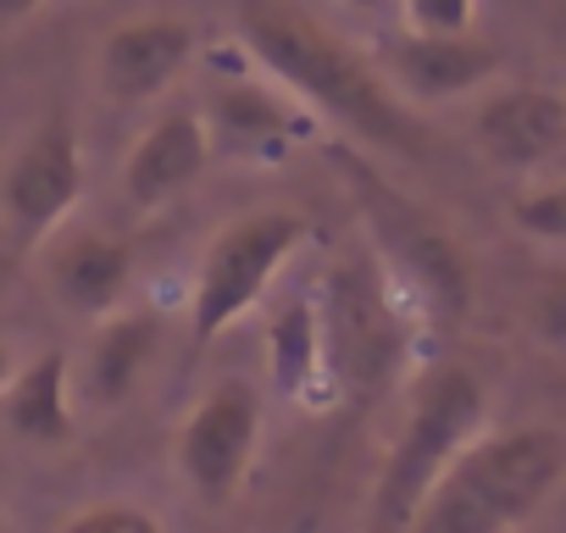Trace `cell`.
Masks as SVG:
<instances>
[{"mask_svg": "<svg viewBox=\"0 0 566 533\" xmlns=\"http://www.w3.org/2000/svg\"><path fill=\"white\" fill-rule=\"evenodd\" d=\"M483 411H489V395H483L478 373H467V367H439L417 389L411 417H406V428L378 472V522L389 533H400L411 522V511L422 505L433 478L478 439Z\"/></svg>", "mask_w": 566, "mask_h": 533, "instance_id": "obj_6", "label": "cell"}, {"mask_svg": "<svg viewBox=\"0 0 566 533\" xmlns=\"http://www.w3.org/2000/svg\"><path fill=\"white\" fill-rule=\"evenodd\" d=\"M472 134H478V150L505 167V173H533L544 167L560 145H566V95L555 90H538V84H516V90H500L478 106L472 117Z\"/></svg>", "mask_w": 566, "mask_h": 533, "instance_id": "obj_12", "label": "cell"}, {"mask_svg": "<svg viewBox=\"0 0 566 533\" xmlns=\"http://www.w3.org/2000/svg\"><path fill=\"white\" fill-rule=\"evenodd\" d=\"M400 295L406 290L395 284L373 244L339 255L317 290L328 378L345 384L356 400H373L400 378L411 345V312H400Z\"/></svg>", "mask_w": 566, "mask_h": 533, "instance_id": "obj_4", "label": "cell"}, {"mask_svg": "<svg viewBox=\"0 0 566 533\" xmlns=\"http://www.w3.org/2000/svg\"><path fill=\"white\" fill-rule=\"evenodd\" d=\"M0 533H7V522H0Z\"/></svg>", "mask_w": 566, "mask_h": 533, "instance_id": "obj_25", "label": "cell"}, {"mask_svg": "<svg viewBox=\"0 0 566 533\" xmlns=\"http://www.w3.org/2000/svg\"><path fill=\"white\" fill-rule=\"evenodd\" d=\"M211 161V134H206V117L189 112V106H167L128 150L123 161V200L150 217L161 206H172Z\"/></svg>", "mask_w": 566, "mask_h": 533, "instance_id": "obj_11", "label": "cell"}, {"mask_svg": "<svg viewBox=\"0 0 566 533\" xmlns=\"http://www.w3.org/2000/svg\"><path fill=\"white\" fill-rule=\"evenodd\" d=\"M511 222H516L527 239L566 244V184H544V189L516 195V200H511Z\"/></svg>", "mask_w": 566, "mask_h": 533, "instance_id": "obj_18", "label": "cell"}, {"mask_svg": "<svg viewBox=\"0 0 566 533\" xmlns=\"http://www.w3.org/2000/svg\"><path fill=\"white\" fill-rule=\"evenodd\" d=\"M328 161L339 167V178H345V189H350V200H356V211L367 222V244L395 273V284L422 312H433L444 323H461L467 306H472V261L455 244V233L444 228V217L428 211L400 184H389L367 161V150H356L350 139L328 145Z\"/></svg>", "mask_w": 566, "mask_h": 533, "instance_id": "obj_3", "label": "cell"}, {"mask_svg": "<svg viewBox=\"0 0 566 533\" xmlns=\"http://www.w3.org/2000/svg\"><path fill=\"white\" fill-rule=\"evenodd\" d=\"M84 195V150L67 117H45L0 173V222L18 244H45Z\"/></svg>", "mask_w": 566, "mask_h": 533, "instance_id": "obj_7", "label": "cell"}, {"mask_svg": "<svg viewBox=\"0 0 566 533\" xmlns=\"http://www.w3.org/2000/svg\"><path fill=\"white\" fill-rule=\"evenodd\" d=\"M239 40L277 79L312 101L328 123L345 128L350 145H373L389 156H428V128L378 73V62L356 56L339 34L295 12L290 0H239Z\"/></svg>", "mask_w": 566, "mask_h": 533, "instance_id": "obj_1", "label": "cell"}, {"mask_svg": "<svg viewBox=\"0 0 566 533\" xmlns=\"http://www.w3.org/2000/svg\"><path fill=\"white\" fill-rule=\"evenodd\" d=\"M533 334L544 345H560L566 351V273H555L538 295H533Z\"/></svg>", "mask_w": 566, "mask_h": 533, "instance_id": "obj_21", "label": "cell"}, {"mask_svg": "<svg viewBox=\"0 0 566 533\" xmlns=\"http://www.w3.org/2000/svg\"><path fill=\"white\" fill-rule=\"evenodd\" d=\"M478 18V0H406V29L422 34H467Z\"/></svg>", "mask_w": 566, "mask_h": 533, "instance_id": "obj_19", "label": "cell"}, {"mask_svg": "<svg viewBox=\"0 0 566 533\" xmlns=\"http://www.w3.org/2000/svg\"><path fill=\"white\" fill-rule=\"evenodd\" d=\"M62 533H161V522L139 505H90Z\"/></svg>", "mask_w": 566, "mask_h": 533, "instance_id": "obj_20", "label": "cell"}, {"mask_svg": "<svg viewBox=\"0 0 566 533\" xmlns=\"http://www.w3.org/2000/svg\"><path fill=\"white\" fill-rule=\"evenodd\" d=\"M378 73L395 84V95L406 106H439V101H461L472 90H483L500 73V51L489 40L467 34H422L406 29L378 51Z\"/></svg>", "mask_w": 566, "mask_h": 533, "instance_id": "obj_9", "label": "cell"}, {"mask_svg": "<svg viewBox=\"0 0 566 533\" xmlns=\"http://www.w3.org/2000/svg\"><path fill=\"white\" fill-rule=\"evenodd\" d=\"M345 7H356V12H378L384 0H345Z\"/></svg>", "mask_w": 566, "mask_h": 533, "instance_id": "obj_24", "label": "cell"}, {"mask_svg": "<svg viewBox=\"0 0 566 533\" xmlns=\"http://www.w3.org/2000/svg\"><path fill=\"white\" fill-rule=\"evenodd\" d=\"M566 478V433L505 428L472 439L422 494L400 533H511Z\"/></svg>", "mask_w": 566, "mask_h": 533, "instance_id": "obj_2", "label": "cell"}, {"mask_svg": "<svg viewBox=\"0 0 566 533\" xmlns=\"http://www.w3.org/2000/svg\"><path fill=\"white\" fill-rule=\"evenodd\" d=\"M40 7H45V0H0V29H18V23H29Z\"/></svg>", "mask_w": 566, "mask_h": 533, "instance_id": "obj_22", "label": "cell"}, {"mask_svg": "<svg viewBox=\"0 0 566 533\" xmlns=\"http://www.w3.org/2000/svg\"><path fill=\"white\" fill-rule=\"evenodd\" d=\"M200 117H206L211 145H222L233 156H283V145L295 139L290 112H283L277 95H266L261 84H228V90H217Z\"/></svg>", "mask_w": 566, "mask_h": 533, "instance_id": "obj_16", "label": "cell"}, {"mask_svg": "<svg viewBox=\"0 0 566 533\" xmlns=\"http://www.w3.org/2000/svg\"><path fill=\"white\" fill-rule=\"evenodd\" d=\"M156 334L161 328L150 312H123V317L101 323V334L90 339V362H84V395L101 411H117L139 389V378L156 356Z\"/></svg>", "mask_w": 566, "mask_h": 533, "instance_id": "obj_14", "label": "cell"}, {"mask_svg": "<svg viewBox=\"0 0 566 533\" xmlns=\"http://www.w3.org/2000/svg\"><path fill=\"white\" fill-rule=\"evenodd\" d=\"M12 373H18V356H12V345H7V334H0V395H7V384H12Z\"/></svg>", "mask_w": 566, "mask_h": 533, "instance_id": "obj_23", "label": "cell"}, {"mask_svg": "<svg viewBox=\"0 0 566 533\" xmlns=\"http://www.w3.org/2000/svg\"><path fill=\"white\" fill-rule=\"evenodd\" d=\"M266 367H272V389L283 400H301L312 395V384L328 373L323 362V312H317V295H295L283 301L277 317L266 323Z\"/></svg>", "mask_w": 566, "mask_h": 533, "instance_id": "obj_17", "label": "cell"}, {"mask_svg": "<svg viewBox=\"0 0 566 533\" xmlns=\"http://www.w3.org/2000/svg\"><path fill=\"white\" fill-rule=\"evenodd\" d=\"M189 56H195V29L184 18H134V23H117L101 40L95 79H101L106 101L145 106V101H161L178 84Z\"/></svg>", "mask_w": 566, "mask_h": 533, "instance_id": "obj_10", "label": "cell"}, {"mask_svg": "<svg viewBox=\"0 0 566 533\" xmlns=\"http://www.w3.org/2000/svg\"><path fill=\"white\" fill-rule=\"evenodd\" d=\"M261 433V395L244 378H222L178 433V467L206 505H228Z\"/></svg>", "mask_w": 566, "mask_h": 533, "instance_id": "obj_8", "label": "cell"}, {"mask_svg": "<svg viewBox=\"0 0 566 533\" xmlns=\"http://www.w3.org/2000/svg\"><path fill=\"white\" fill-rule=\"evenodd\" d=\"M67 351H45L7 384V422L29 445H67L73 439V400H67Z\"/></svg>", "mask_w": 566, "mask_h": 533, "instance_id": "obj_15", "label": "cell"}, {"mask_svg": "<svg viewBox=\"0 0 566 533\" xmlns=\"http://www.w3.org/2000/svg\"><path fill=\"white\" fill-rule=\"evenodd\" d=\"M128 279H134V250L101 228H78L51 250V290L78 317L117 312Z\"/></svg>", "mask_w": 566, "mask_h": 533, "instance_id": "obj_13", "label": "cell"}, {"mask_svg": "<svg viewBox=\"0 0 566 533\" xmlns=\"http://www.w3.org/2000/svg\"><path fill=\"white\" fill-rule=\"evenodd\" d=\"M306 239H312V222L295 206H261V211L233 217L222 233H211V244L200 255V273H195V295H189L195 345L222 339L266 295V284L283 273V261Z\"/></svg>", "mask_w": 566, "mask_h": 533, "instance_id": "obj_5", "label": "cell"}]
</instances>
